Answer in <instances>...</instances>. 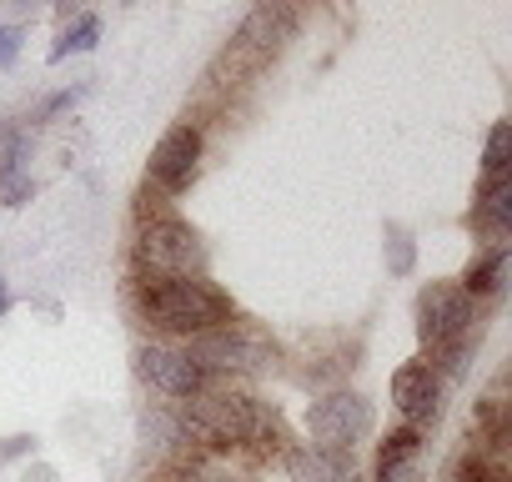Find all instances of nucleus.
I'll return each instance as SVG.
<instances>
[{
	"mask_svg": "<svg viewBox=\"0 0 512 482\" xmlns=\"http://www.w3.org/2000/svg\"><path fill=\"white\" fill-rule=\"evenodd\" d=\"M181 427H186V437H201L206 447H282L287 442L282 417L267 402L246 397V392H201V397H191Z\"/></svg>",
	"mask_w": 512,
	"mask_h": 482,
	"instance_id": "1",
	"label": "nucleus"
},
{
	"mask_svg": "<svg viewBox=\"0 0 512 482\" xmlns=\"http://www.w3.org/2000/svg\"><path fill=\"white\" fill-rule=\"evenodd\" d=\"M141 322L171 337H201L211 327L231 322V297L211 287L206 277H146L136 292Z\"/></svg>",
	"mask_w": 512,
	"mask_h": 482,
	"instance_id": "2",
	"label": "nucleus"
},
{
	"mask_svg": "<svg viewBox=\"0 0 512 482\" xmlns=\"http://www.w3.org/2000/svg\"><path fill=\"white\" fill-rule=\"evenodd\" d=\"M292 31H297V11H292V6H256V11L236 26L231 46L216 56V66L206 71V81H211L216 91H236V86L256 81V71H262V66L292 41Z\"/></svg>",
	"mask_w": 512,
	"mask_h": 482,
	"instance_id": "3",
	"label": "nucleus"
},
{
	"mask_svg": "<svg viewBox=\"0 0 512 482\" xmlns=\"http://www.w3.org/2000/svg\"><path fill=\"white\" fill-rule=\"evenodd\" d=\"M472 297L457 287V282H432V287H422V297H417V332H422V342H427V352L437 357V367H457L462 362V342H467V332H472Z\"/></svg>",
	"mask_w": 512,
	"mask_h": 482,
	"instance_id": "4",
	"label": "nucleus"
},
{
	"mask_svg": "<svg viewBox=\"0 0 512 482\" xmlns=\"http://www.w3.org/2000/svg\"><path fill=\"white\" fill-rule=\"evenodd\" d=\"M186 357L206 377H216V372H262L277 357V342L251 322H226V327H211V332L191 337Z\"/></svg>",
	"mask_w": 512,
	"mask_h": 482,
	"instance_id": "5",
	"label": "nucleus"
},
{
	"mask_svg": "<svg viewBox=\"0 0 512 482\" xmlns=\"http://www.w3.org/2000/svg\"><path fill=\"white\" fill-rule=\"evenodd\" d=\"M136 257L151 277H206V247L176 211L141 221Z\"/></svg>",
	"mask_w": 512,
	"mask_h": 482,
	"instance_id": "6",
	"label": "nucleus"
},
{
	"mask_svg": "<svg viewBox=\"0 0 512 482\" xmlns=\"http://www.w3.org/2000/svg\"><path fill=\"white\" fill-rule=\"evenodd\" d=\"M307 432H312L317 447H347L352 452V442L372 432V407L357 392H327L322 402L307 407Z\"/></svg>",
	"mask_w": 512,
	"mask_h": 482,
	"instance_id": "7",
	"label": "nucleus"
},
{
	"mask_svg": "<svg viewBox=\"0 0 512 482\" xmlns=\"http://www.w3.org/2000/svg\"><path fill=\"white\" fill-rule=\"evenodd\" d=\"M196 161H201V131H196V126H171V131L156 141L146 176H151V186H156L161 196H176V191L191 186Z\"/></svg>",
	"mask_w": 512,
	"mask_h": 482,
	"instance_id": "8",
	"label": "nucleus"
},
{
	"mask_svg": "<svg viewBox=\"0 0 512 482\" xmlns=\"http://www.w3.org/2000/svg\"><path fill=\"white\" fill-rule=\"evenodd\" d=\"M141 377L166 397H186V402L211 387V377L186 357V347H141Z\"/></svg>",
	"mask_w": 512,
	"mask_h": 482,
	"instance_id": "9",
	"label": "nucleus"
},
{
	"mask_svg": "<svg viewBox=\"0 0 512 482\" xmlns=\"http://www.w3.org/2000/svg\"><path fill=\"white\" fill-rule=\"evenodd\" d=\"M437 397H442V382H437L432 362H407L392 372V407L402 412V427L422 432L437 417Z\"/></svg>",
	"mask_w": 512,
	"mask_h": 482,
	"instance_id": "10",
	"label": "nucleus"
},
{
	"mask_svg": "<svg viewBox=\"0 0 512 482\" xmlns=\"http://www.w3.org/2000/svg\"><path fill=\"white\" fill-rule=\"evenodd\" d=\"M417 452H422V432L417 427H397L377 447V482H422Z\"/></svg>",
	"mask_w": 512,
	"mask_h": 482,
	"instance_id": "11",
	"label": "nucleus"
},
{
	"mask_svg": "<svg viewBox=\"0 0 512 482\" xmlns=\"http://www.w3.org/2000/svg\"><path fill=\"white\" fill-rule=\"evenodd\" d=\"M292 472L302 482H347L352 477V452L347 447H302L292 452Z\"/></svg>",
	"mask_w": 512,
	"mask_h": 482,
	"instance_id": "12",
	"label": "nucleus"
},
{
	"mask_svg": "<svg viewBox=\"0 0 512 482\" xmlns=\"http://www.w3.org/2000/svg\"><path fill=\"white\" fill-rule=\"evenodd\" d=\"M502 272H507V247H482L472 262H467V272H462V292L477 302V297H492L497 287H502Z\"/></svg>",
	"mask_w": 512,
	"mask_h": 482,
	"instance_id": "13",
	"label": "nucleus"
},
{
	"mask_svg": "<svg viewBox=\"0 0 512 482\" xmlns=\"http://www.w3.org/2000/svg\"><path fill=\"white\" fill-rule=\"evenodd\" d=\"M101 41V21L96 16H81L71 31H61V41L51 46V61H66V56H76V51H91Z\"/></svg>",
	"mask_w": 512,
	"mask_h": 482,
	"instance_id": "14",
	"label": "nucleus"
},
{
	"mask_svg": "<svg viewBox=\"0 0 512 482\" xmlns=\"http://www.w3.org/2000/svg\"><path fill=\"white\" fill-rule=\"evenodd\" d=\"M507 156H512V126H507V121H497V126L487 131V146H482V176L507 171Z\"/></svg>",
	"mask_w": 512,
	"mask_h": 482,
	"instance_id": "15",
	"label": "nucleus"
},
{
	"mask_svg": "<svg viewBox=\"0 0 512 482\" xmlns=\"http://www.w3.org/2000/svg\"><path fill=\"white\" fill-rule=\"evenodd\" d=\"M412 262H417L412 231H407V226H387V267H392L397 277H407V272H412Z\"/></svg>",
	"mask_w": 512,
	"mask_h": 482,
	"instance_id": "16",
	"label": "nucleus"
},
{
	"mask_svg": "<svg viewBox=\"0 0 512 482\" xmlns=\"http://www.w3.org/2000/svg\"><path fill=\"white\" fill-rule=\"evenodd\" d=\"M21 151H26V136L11 121H0V176H16L21 171Z\"/></svg>",
	"mask_w": 512,
	"mask_h": 482,
	"instance_id": "17",
	"label": "nucleus"
},
{
	"mask_svg": "<svg viewBox=\"0 0 512 482\" xmlns=\"http://www.w3.org/2000/svg\"><path fill=\"white\" fill-rule=\"evenodd\" d=\"M31 196V176H0V206H21Z\"/></svg>",
	"mask_w": 512,
	"mask_h": 482,
	"instance_id": "18",
	"label": "nucleus"
},
{
	"mask_svg": "<svg viewBox=\"0 0 512 482\" xmlns=\"http://www.w3.org/2000/svg\"><path fill=\"white\" fill-rule=\"evenodd\" d=\"M76 101H81V86H76V91H56L51 101H41V111H36V121H51L56 111H66V106H76Z\"/></svg>",
	"mask_w": 512,
	"mask_h": 482,
	"instance_id": "19",
	"label": "nucleus"
},
{
	"mask_svg": "<svg viewBox=\"0 0 512 482\" xmlns=\"http://www.w3.org/2000/svg\"><path fill=\"white\" fill-rule=\"evenodd\" d=\"M16 51H21V31L16 26H0V66H11Z\"/></svg>",
	"mask_w": 512,
	"mask_h": 482,
	"instance_id": "20",
	"label": "nucleus"
},
{
	"mask_svg": "<svg viewBox=\"0 0 512 482\" xmlns=\"http://www.w3.org/2000/svg\"><path fill=\"white\" fill-rule=\"evenodd\" d=\"M156 482H206V477H201V472H176V467H171V472H161Z\"/></svg>",
	"mask_w": 512,
	"mask_h": 482,
	"instance_id": "21",
	"label": "nucleus"
},
{
	"mask_svg": "<svg viewBox=\"0 0 512 482\" xmlns=\"http://www.w3.org/2000/svg\"><path fill=\"white\" fill-rule=\"evenodd\" d=\"M0 312H6V287H0Z\"/></svg>",
	"mask_w": 512,
	"mask_h": 482,
	"instance_id": "22",
	"label": "nucleus"
}]
</instances>
